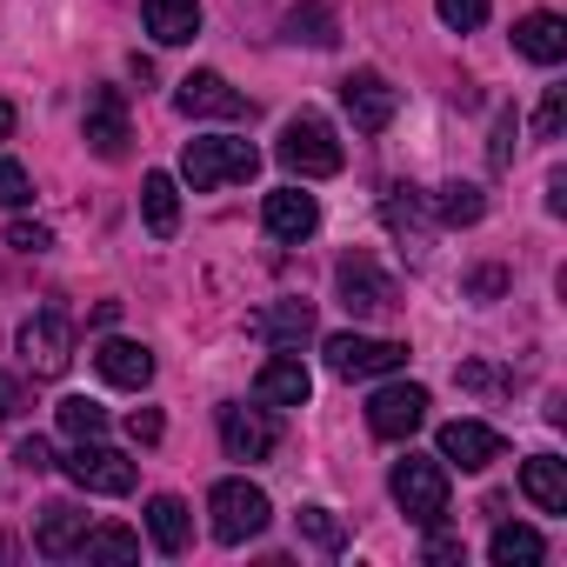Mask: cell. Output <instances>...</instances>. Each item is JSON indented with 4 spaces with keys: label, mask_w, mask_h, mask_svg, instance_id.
Masks as SVG:
<instances>
[{
    "label": "cell",
    "mask_w": 567,
    "mask_h": 567,
    "mask_svg": "<svg viewBox=\"0 0 567 567\" xmlns=\"http://www.w3.org/2000/svg\"><path fill=\"white\" fill-rule=\"evenodd\" d=\"M254 167H260L254 141H234V134H200V141L181 147V174H187L194 194H214L227 181H254Z\"/></svg>",
    "instance_id": "6da1fadb"
},
{
    "label": "cell",
    "mask_w": 567,
    "mask_h": 567,
    "mask_svg": "<svg viewBox=\"0 0 567 567\" xmlns=\"http://www.w3.org/2000/svg\"><path fill=\"white\" fill-rule=\"evenodd\" d=\"M280 167L288 174H301V181H328V174H341V141H334V127L321 121V114H295L288 127H280Z\"/></svg>",
    "instance_id": "7a4b0ae2"
},
{
    "label": "cell",
    "mask_w": 567,
    "mask_h": 567,
    "mask_svg": "<svg viewBox=\"0 0 567 567\" xmlns=\"http://www.w3.org/2000/svg\"><path fill=\"white\" fill-rule=\"evenodd\" d=\"M388 487H394V501H401V514H408L414 527L447 520V461H434V454H408V461H394Z\"/></svg>",
    "instance_id": "3957f363"
},
{
    "label": "cell",
    "mask_w": 567,
    "mask_h": 567,
    "mask_svg": "<svg viewBox=\"0 0 567 567\" xmlns=\"http://www.w3.org/2000/svg\"><path fill=\"white\" fill-rule=\"evenodd\" d=\"M334 288H341V308H348V315H394V308H401L394 274H388L368 247H354V254L334 260Z\"/></svg>",
    "instance_id": "277c9868"
},
{
    "label": "cell",
    "mask_w": 567,
    "mask_h": 567,
    "mask_svg": "<svg viewBox=\"0 0 567 567\" xmlns=\"http://www.w3.org/2000/svg\"><path fill=\"white\" fill-rule=\"evenodd\" d=\"M207 514H214V540L220 547H240V540H254L260 527H267V494L254 487V481H214V494H207Z\"/></svg>",
    "instance_id": "5b68a950"
},
{
    "label": "cell",
    "mask_w": 567,
    "mask_h": 567,
    "mask_svg": "<svg viewBox=\"0 0 567 567\" xmlns=\"http://www.w3.org/2000/svg\"><path fill=\"white\" fill-rule=\"evenodd\" d=\"M21 361L34 381H61L74 361V321L61 308H41L34 321H21Z\"/></svg>",
    "instance_id": "8992f818"
},
{
    "label": "cell",
    "mask_w": 567,
    "mask_h": 567,
    "mask_svg": "<svg viewBox=\"0 0 567 567\" xmlns=\"http://www.w3.org/2000/svg\"><path fill=\"white\" fill-rule=\"evenodd\" d=\"M328 368L341 381H374V374H401L408 368V348L401 341H374V334H328Z\"/></svg>",
    "instance_id": "52a82bcc"
},
{
    "label": "cell",
    "mask_w": 567,
    "mask_h": 567,
    "mask_svg": "<svg viewBox=\"0 0 567 567\" xmlns=\"http://www.w3.org/2000/svg\"><path fill=\"white\" fill-rule=\"evenodd\" d=\"M68 467V481L74 487H87V494H134V461L121 454V447H107V441H74V454L61 461Z\"/></svg>",
    "instance_id": "ba28073f"
},
{
    "label": "cell",
    "mask_w": 567,
    "mask_h": 567,
    "mask_svg": "<svg viewBox=\"0 0 567 567\" xmlns=\"http://www.w3.org/2000/svg\"><path fill=\"white\" fill-rule=\"evenodd\" d=\"M174 107H181L187 121H240V114H254V107H247V94H240V87H227V74H214V68H194V74L181 81Z\"/></svg>",
    "instance_id": "9c48e42d"
},
{
    "label": "cell",
    "mask_w": 567,
    "mask_h": 567,
    "mask_svg": "<svg viewBox=\"0 0 567 567\" xmlns=\"http://www.w3.org/2000/svg\"><path fill=\"white\" fill-rule=\"evenodd\" d=\"M341 107H348L354 134H388V121H394L401 94L388 87V74H374V68H354V74L341 81Z\"/></svg>",
    "instance_id": "30bf717a"
},
{
    "label": "cell",
    "mask_w": 567,
    "mask_h": 567,
    "mask_svg": "<svg viewBox=\"0 0 567 567\" xmlns=\"http://www.w3.org/2000/svg\"><path fill=\"white\" fill-rule=\"evenodd\" d=\"M81 134H87V147H94L101 161H127V141H134V127H127V94H121V87H94V94H87V114H81Z\"/></svg>",
    "instance_id": "8fae6325"
},
{
    "label": "cell",
    "mask_w": 567,
    "mask_h": 567,
    "mask_svg": "<svg viewBox=\"0 0 567 567\" xmlns=\"http://www.w3.org/2000/svg\"><path fill=\"white\" fill-rule=\"evenodd\" d=\"M421 421H427V388H414V381H394V388H381L368 401V427L381 441H408Z\"/></svg>",
    "instance_id": "7c38bea8"
},
{
    "label": "cell",
    "mask_w": 567,
    "mask_h": 567,
    "mask_svg": "<svg viewBox=\"0 0 567 567\" xmlns=\"http://www.w3.org/2000/svg\"><path fill=\"white\" fill-rule=\"evenodd\" d=\"M274 441H280V427L260 408H240V401L220 408V447H227V461H267Z\"/></svg>",
    "instance_id": "4fadbf2b"
},
{
    "label": "cell",
    "mask_w": 567,
    "mask_h": 567,
    "mask_svg": "<svg viewBox=\"0 0 567 567\" xmlns=\"http://www.w3.org/2000/svg\"><path fill=\"white\" fill-rule=\"evenodd\" d=\"M501 454H507V441H501L487 421H447V427H441V461H454V467H467V474L494 467Z\"/></svg>",
    "instance_id": "5bb4252c"
},
{
    "label": "cell",
    "mask_w": 567,
    "mask_h": 567,
    "mask_svg": "<svg viewBox=\"0 0 567 567\" xmlns=\"http://www.w3.org/2000/svg\"><path fill=\"white\" fill-rule=\"evenodd\" d=\"M247 334H254V341H267V348L301 354V341L315 334V308H308V301H274V308L247 315Z\"/></svg>",
    "instance_id": "9a60e30c"
},
{
    "label": "cell",
    "mask_w": 567,
    "mask_h": 567,
    "mask_svg": "<svg viewBox=\"0 0 567 567\" xmlns=\"http://www.w3.org/2000/svg\"><path fill=\"white\" fill-rule=\"evenodd\" d=\"M254 394L267 401V408H308V394H315V374L301 368V354H288L280 348L260 374H254Z\"/></svg>",
    "instance_id": "2e32d148"
},
{
    "label": "cell",
    "mask_w": 567,
    "mask_h": 567,
    "mask_svg": "<svg viewBox=\"0 0 567 567\" xmlns=\"http://www.w3.org/2000/svg\"><path fill=\"white\" fill-rule=\"evenodd\" d=\"M260 220H267V234H274V240H308V234L321 227V200H315V194H301V187H274V194H267V207H260Z\"/></svg>",
    "instance_id": "e0dca14e"
},
{
    "label": "cell",
    "mask_w": 567,
    "mask_h": 567,
    "mask_svg": "<svg viewBox=\"0 0 567 567\" xmlns=\"http://www.w3.org/2000/svg\"><path fill=\"white\" fill-rule=\"evenodd\" d=\"M94 368H101V381H114V388H127V394H141V388L154 381V354H147L141 341H101V348H94Z\"/></svg>",
    "instance_id": "ac0fdd59"
},
{
    "label": "cell",
    "mask_w": 567,
    "mask_h": 567,
    "mask_svg": "<svg viewBox=\"0 0 567 567\" xmlns=\"http://www.w3.org/2000/svg\"><path fill=\"white\" fill-rule=\"evenodd\" d=\"M94 520H87V507H74V501H48L41 507V527H34V547L48 554V560H61V554H74L81 547V534H87Z\"/></svg>",
    "instance_id": "d6986e66"
},
{
    "label": "cell",
    "mask_w": 567,
    "mask_h": 567,
    "mask_svg": "<svg viewBox=\"0 0 567 567\" xmlns=\"http://www.w3.org/2000/svg\"><path fill=\"white\" fill-rule=\"evenodd\" d=\"M141 14L161 48H187L200 34V0H141Z\"/></svg>",
    "instance_id": "ffe728a7"
},
{
    "label": "cell",
    "mask_w": 567,
    "mask_h": 567,
    "mask_svg": "<svg viewBox=\"0 0 567 567\" xmlns=\"http://www.w3.org/2000/svg\"><path fill=\"white\" fill-rule=\"evenodd\" d=\"M520 494H527L540 514H567V461L534 454V461L520 467Z\"/></svg>",
    "instance_id": "44dd1931"
},
{
    "label": "cell",
    "mask_w": 567,
    "mask_h": 567,
    "mask_svg": "<svg viewBox=\"0 0 567 567\" xmlns=\"http://www.w3.org/2000/svg\"><path fill=\"white\" fill-rule=\"evenodd\" d=\"M147 534H154L161 554H187V540H194L187 501H181V494H154V501H147Z\"/></svg>",
    "instance_id": "7402d4cb"
},
{
    "label": "cell",
    "mask_w": 567,
    "mask_h": 567,
    "mask_svg": "<svg viewBox=\"0 0 567 567\" xmlns=\"http://www.w3.org/2000/svg\"><path fill=\"white\" fill-rule=\"evenodd\" d=\"M514 48H520L527 61L554 68V61H567V21H560V14H527V21L514 28Z\"/></svg>",
    "instance_id": "603a6c76"
},
{
    "label": "cell",
    "mask_w": 567,
    "mask_h": 567,
    "mask_svg": "<svg viewBox=\"0 0 567 567\" xmlns=\"http://www.w3.org/2000/svg\"><path fill=\"white\" fill-rule=\"evenodd\" d=\"M141 220H147L154 240H174V227H181V187H174V174H147L141 181Z\"/></svg>",
    "instance_id": "cb8c5ba5"
},
{
    "label": "cell",
    "mask_w": 567,
    "mask_h": 567,
    "mask_svg": "<svg viewBox=\"0 0 567 567\" xmlns=\"http://www.w3.org/2000/svg\"><path fill=\"white\" fill-rule=\"evenodd\" d=\"M288 41L301 48H334L341 41V14H334V0H301V8L288 14Z\"/></svg>",
    "instance_id": "d4e9b609"
},
{
    "label": "cell",
    "mask_w": 567,
    "mask_h": 567,
    "mask_svg": "<svg viewBox=\"0 0 567 567\" xmlns=\"http://www.w3.org/2000/svg\"><path fill=\"white\" fill-rule=\"evenodd\" d=\"M540 554H547V540H540L534 527H520V520H501L494 540H487V560H494V567H534Z\"/></svg>",
    "instance_id": "484cf974"
},
{
    "label": "cell",
    "mask_w": 567,
    "mask_h": 567,
    "mask_svg": "<svg viewBox=\"0 0 567 567\" xmlns=\"http://www.w3.org/2000/svg\"><path fill=\"white\" fill-rule=\"evenodd\" d=\"M481 214H487V194H481L474 181H447V187L434 194V220H441V227H474Z\"/></svg>",
    "instance_id": "4316f807"
},
{
    "label": "cell",
    "mask_w": 567,
    "mask_h": 567,
    "mask_svg": "<svg viewBox=\"0 0 567 567\" xmlns=\"http://www.w3.org/2000/svg\"><path fill=\"white\" fill-rule=\"evenodd\" d=\"M381 214H388V227H394L408 247H421V240H427V220H421V194H414V187H388Z\"/></svg>",
    "instance_id": "83f0119b"
},
{
    "label": "cell",
    "mask_w": 567,
    "mask_h": 567,
    "mask_svg": "<svg viewBox=\"0 0 567 567\" xmlns=\"http://www.w3.org/2000/svg\"><path fill=\"white\" fill-rule=\"evenodd\" d=\"M54 414H61V434H74V441H101L107 434V408L87 401V394H68Z\"/></svg>",
    "instance_id": "f1b7e54d"
},
{
    "label": "cell",
    "mask_w": 567,
    "mask_h": 567,
    "mask_svg": "<svg viewBox=\"0 0 567 567\" xmlns=\"http://www.w3.org/2000/svg\"><path fill=\"white\" fill-rule=\"evenodd\" d=\"M295 520H301V540H308V547H321V554H341V547H348V527H341L334 507H301Z\"/></svg>",
    "instance_id": "f546056e"
},
{
    "label": "cell",
    "mask_w": 567,
    "mask_h": 567,
    "mask_svg": "<svg viewBox=\"0 0 567 567\" xmlns=\"http://www.w3.org/2000/svg\"><path fill=\"white\" fill-rule=\"evenodd\" d=\"M74 554H87V560H134L141 554V534H127V527H87Z\"/></svg>",
    "instance_id": "4dcf8cb0"
},
{
    "label": "cell",
    "mask_w": 567,
    "mask_h": 567,
    "mask_svg": "<svg viewBox=\"0 0 567 567\" xmlns=\"http://www.w3.org/2000/svg\"><path fill=\"white\" fill-rule=\"evenodd\" d=\"M514 134H520V114H514V107H501V114H494V141H487L494 174H507V167H514Z\"/></svg>",
    "instance_id": "1f68e13d"
},
{
    "label": "cell",
    "mask_w": 567,
    "mask_h": 567,
    "mask_svg": "<svg viewBox=\"0 0 567 567\" xmlns=\"http://www.w3.org/2000/svg\"><path fill=\"white\" fill-rule=\"evenodd\" d=\"M28 200H34V181H28V167L0 154V207H28Z\"/></svg>",
    "instance_id": "d6a6232c"
},
{
    "label": "cell",
    "mask_w": 567,
    "mask_h": 567,
    "mask_svg": "<svg viewBox=\"0 0 567 567\" xmlns=\"http://www.w3.org/2000/svg\"><path fill=\"white\" fill-rule=\"evenodd\" d=\"M441 8V21L454 28V34H474L481 21H487V0H434Z\"/></svg>",
    "instance_id": "836d02e7"
},
{
    "label": "cell",
    "mask_w": 567,
    "mask_h": 567,
    "mask_svg": "<svg viewBox=\"0 0 567 567\" xmlns=\"http://www.w3.org/2000/svg\"><path fill=\"white\" fill-rule=\"evenodd\" d=\"M560 127H567V87H547V101L534 114V134L540 141H560Z\"/></svg>",
    "instance_id": "e575fe53"
},
{
    "label": "cell",
    "mask_w": 567,
    "mask_h": 567,
    "mask_svg": "<svg viewBox=\"0 0 567 567\" xmlns=\"http://www.w3.org/2000/svg\"><path fill=\"white\" fill-rule=\"evenodd\" d=\"M8 247H21V254H48L54 234H48L41 220H14V227H8Z\"/></svg>",
    "instance_id": "d590c367"
},
{
    "label": "cell",
    "mask_w": 567,
    "mask_h": 567,
    "mask_svg": "<svg viewBox=\"0 0 567 567\" xmlns=\"http://www.w3.org/2000/svg\"><path fill=\"white\" fill-rule=\"evenodd\" d=\"M14 461H21V474H48V467H61V461H54V447H48L41 434H28V441L14 447Z\"/></svg>",
    "instance_id": "8d00e7d4"
},
{
    "label": "cell",
    "mask_w": 567,
    "mask_h": 567,
    "mask_svg": "<svg viewBox=\"0 0 567 567\" xmlns=\"http://www.w3.org/2000/svg\"><path fill=\"white\" fill-rule=\"evenodd\" d=\"M501 288H507V274H501V267H474V274H467V301H494Z\"/></svg>",
    "instance_id": "74e56055"
},
{
    "label": "cell",
    "mask_w": 567,
    "mask_h": 567,
    "mask_svg": "<svg viewBox=\"0 0 567 567\" xmlns=\"http://www.w3.org/2000/svg\"><path fill=\"white\" fill-rule=\"evenodd\" d=\"M427 560H434V567H454V560H461V540H454L441 520L427 527Z\"/></svg>",
    "instance_id": "f35d334b"
},
{
    "label": "cell",
    "mask_w": 567,
    "mask_h": 567,
    "mask_svg": "<svg viewBox=\"0 0 567 567\" xmlns=\"http://www.w3.org/2000/svg\"><path fill=\"white\" fill-rule=\"evenodd\" d=\"M127 434H134L141 447H154V441H161V414H154V408H134V414H127Z\"/></svg>",
    "instance_id": "ab89813d"
},
{
    "label": "cell",
    "mask_w": 567,
    "mask_h": 567,
    "mask_svg": "<svg viewBox=\"0 0 567 567\" xmlns=\"http://www.w3.org/2000/svg\"><path fill=\"white\" fill-rule=\"evenodd\" d=\"M21 408H28V388H21L14 374H0V421H14Z\"/></svg>",
    "instance_id": "60d3db41"
},
{
    "label": "cell",
    "mask_w": 567,
    "mask_h": 567,
    "mask_svg": "<svg viewBox=\"0 0 567 567\" xmlns=\"http://www.w3.org/2000/svg\"><path fill=\"white\" fill-rule=\"evenodd\" d=\"M547 214H567V174L547 181Z\"/></svg>",
    "instance_id": "b9f144b4"
},
{
    "label": "cell",
    "mask_w": 567,
    "mask_h": 567,
    "mask_svg": "<svg viewBox=\"0 0 567 567\" xmlns=\"http://www.w3.org/2000/svg\"><path fill=\"white\" fill-rule=\"evenodd\" d=\"M14 134V101H0V141Z\"/></svg>",
    "instance_id": "7bdbcfd3"
}]
</instances>
